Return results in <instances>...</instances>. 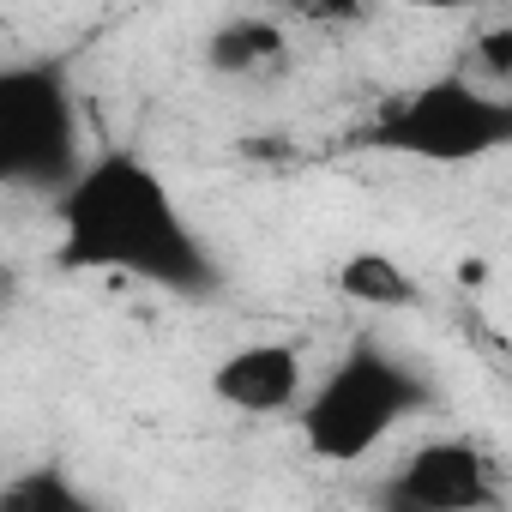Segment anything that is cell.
<instances>
[{
  "mask_svg": "<svg viewBox=\"0 0 512 512\" xmlns=\"http://www.w3.org/2000/svg\"><path fill=\"white\" fill-rule=\"evenodd\" d=\"M61 272H109L169 296H211L217 260L187 223L169 181L139 151H97L55 193Z\"/></svg>",
  "mask_w": 512,
  "mask_h": 512,
  "instance_id": "6da1fadb",
  "label": "cell"
},
{
  "mask_svg": "<svg viewBox=\"0 0 512 512\" xmlns=\"http://www.w3.org/2000/svg\"><path fill=\"white\" fill-rule=\"evenodd\" d=\"M356 139L368 151H392V157H416V163H440V169L482 163L512 145V97L488 91L476 73L452 67V73H434V79L386 97Z\"/></svg>",
  "mask_w": 512,
  "mask_h": 512,
  "instance_id": "7a4b0ae2",
  "label": "cell"
},
{
  "mask_svg": "<svg viewBox=\"0 0 512 512\" xmlns=\"http://www.w3.org/2000/svg\"><path fill=\"white\" fill-rule=\"evenodd\" d=\"M422 404H428V380L404 356H392L386 344L362 338V344H350L332 362V374L320 386H308V398H302L296 416H302V440H308L314 458L356 464L398 422H410Z\"/></svg>",
  "mask_w": 512,
  "mask_h": 512,
  "instance_id": "3957f363",
  "label": "cell"
},
{
  "mask_svg": "<svg viewBox=\"0 0 512 512\" xmlns=\"http://www.w3.org/2000/svg\"><path fill=\"white\" fill-rule=\"evenodd\" d=\"M85 163V121L67 61H0V187L61 193Z\"/></svg>",
  "mask_w": 512,
  "mask_h": 512,
  "instance_id": "277c9868",
  "label": "cell"
},
{
  "mask_svg": "<svg viewBox=\"0 0 512 512\" xmlns=\"http://www.w3.org/2000/svg\"><path fill=\"white\" fill-rule=\"evenodd\" d=\"M500 464L488 458L482 440L470 434H440L422 440L386 482L392 500H404L410 512H494L500 506Z\"/></svg>",
  "mask_w": 512,
  "mask_h": 512,
  "instance_id": "5b68a950",
  "label": "cell"
},
{
  "mask_svg": "<svg viewBox=\"0 0 512 512\" xmlns=\"http://www.w3.org/2000/svg\"><path fill=\"white\" fill-rule=\"evenodd\" d=\"M211 398L235 416H296L308 398V362L284 338H253L211 368Z\"/></svg>",
  "mask_w": 512,
  "mask_h": 512,
  "instance_id": "8992f818",
  "label": "cell"
},
{
  "mask_svg": "<svg viewBox=\"0 0 512 512\" xmlns=\"http://www.w3.org/2000/svg\"><path fill=\"white\" fill-rule=\"evenodd\" d=\"M205 61H211V73H223V79L266 85V79H284V73H290L296 43H290V25L272 19V13H235V19H223V25L205 37Z\"/></svg>",
  "mask_w": 512,
  "mask_h": 512,
  "instance_id": "52a82bcc",
  "label": "cell"
},
{
  "mask_svg": "<svg viewBox=\"0 0 512 512\" xmlns=\"http://www.w3.org/2000/svg\"><path fill=\"white\" fill-rule=\"evenodd\" d=\"M338 296L368 308V314H398V308L416 302V278L392 260V253L356 247V253H344V266H338Z\"/></svg>",
  "mask_w": 512,
  "mask_h": 512,
  "instance_id": "ba28073f",
  "label": "cell"
},
{
  "mask_svg": "<svg viewBox=\"0 0 512 512\" xmlns=\"http://www.w3.org/2000/svg\"><path fill=\"white\" fill-rule=\"evenodd\" d=\"M0 512H103V500L67 464H25L0 482Z\"/></svg>",
  "mask_w": 512,
  "mask_h": 512,
  "instance_id": "9c48e42d",
  "label": "cell"
},
{
  "mask_svg": "<svg viewBox=\"0 0 512 512\" xmlns=\"http://www.w3.org/2000/svg\"><path fill=\"white\" fill-rule=\"evenodd\" d=\"M19 296H25V278H19V266H7V260H0V320H7V314L19 308Z\"/></svg>",
  "mask_w": 512,
  "mask_h": 512,
  "instance_id": "30bf717a",
  "label": "cell"
}]
</instances>
